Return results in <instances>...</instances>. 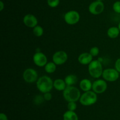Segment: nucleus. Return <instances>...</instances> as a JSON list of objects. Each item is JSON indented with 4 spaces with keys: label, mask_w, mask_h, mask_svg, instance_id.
I'll return each mask as SVG.
<instances>
[{
    "label": "nucleus",
    "mask_w": 120,
    "mask_h": 120,
    "mask_svg": "<svg viewBox=\"0 0 120 120\" xmlns=\"http://www.w3.org/2000/svg\"><path fill=\"white\" fill-rule=\"evenodd\" d=\"M112 9L117 14H120V1H117L112 5Z\"/></svg>",
    "instance_id": "5701e85b"
},
{
    "label": "nucleus",
    "mask_w": 120,
    "mask_h": 120,
    "mask_svg": "<svg viewBox=\"0 0 120 120\" xmlns=\"http://www.w3.org/2000/svg\"><path fill=\"white\" fill-rule=\"evenodd\" d=\"M33 61L36 66L43 67L48 63V58L46 55L42 52H38L33 56Z\"/></svg>",
    "instance_id": "9b49d317"
},
{
    "label": "nucleus",
    "mask_w": 120,
    "mask_h": 120,
    "mask_svg": "<svg viewBox=\"0 0 120 120\" xmlns=\"http://www.w3.org/2000/svg\"><path fill=\"white\" fill-rule=\"evenodd\" d=\"M33 33L34 35L38 37L42 36L43 34V29L41 25H36V27L33 28Z\"/></svg>",
    "instance_id": "aec40b11"
},
{
    "label": "nucleus",
    "mask_w": 120,
    "mask_h": 120,
    "mask_svg": "<svg viewBox=\"0 0 120 120\" xmlns=\"http://www.w3.org/2000/svg\"><path fill=\"white\" fill-rule=\"evenodd\" d=\"M63 120H79L78 116L75 111L68 110L63 114Z\"/></svg>",
    "instance_id": "a211bd4d"
},
{
    "label": "nucleus",
    "mask_w": 120,
    "mask_h": 120,
    "mask_svg": "<svg viewBox=\"0 0 120 120\" xmlns=\"http://www.w3.org/2000/svg\"><path fill=\"white\" fill-rule=\"evenodd\" d=\"M93 56L90 52H83L80 54L78 57V61L82 65H89L93 61Z\"/></svg>",
    "instance_id": "ddd939ff"
},
{
    "label": "nucleus",
    "mask_w": 120,
    "mask_h": 120,
    "mask_svg": "<svg viewBox=\"0 0 120 120\" xmlns=\"http://www.w3.org/2000/svg\"><path fill=\"white\" fill-rule=\"evenodd\" d=\"M23 22L26 27L34 28L38 25V21L35 15L31 14H28L25 15L23 17Z\"/></svg>",
    "instance_id": "f8f14e48"
},
{
    "label": "nucleus",
    "mask_w": 120,
    "mask_h": 120,
    "mask_svg": "<svg viewBox=\"0 0 120 120\" xmlns=\"http://www.w3.org/2000/svg\"><path fill=\"white\" fill-rule=\"evenodd\" d=\"M43 100H44V98H43V96H41V95H38L37 96H36V98H35V101L36 102H38L39 103H42V102L43 101Z\"/></svg>",
    "instance_id": "bb28decb"
},
{
    "label": "nucleus",
    "mask_w": 120,
    "mask_h": 120,
    "mask_svg": "<svg viewBox=\"0 0 120 120\" xmlns=\"http://www.w3.org/2000/svg\"><path fill=\"white\" fill-rule=\"evenodd\" d=\"M23 78L27 83H33L36 82L38 80V72L34 68H27L23 71Z\"/></svg>",
    "instance_id": "0eeeda50"
},
{
    "label": "nucleus",
    "mask_w": 120,
    "mask_h": 120,
    "mask_svg": "<svg viewBox=\"0 0 120 120\" xmlns=\"http://www.w3.org/2000/svg\"><path fill=\"white\" fill-rule=\"evenodd\" d=\"M64 81L67 86H73L78 81L77 76L74 74H69L64 78Z\"/></svg>",
    "instance_id": "f3484780"
},
{
    "label": "nucleus",
    "mask_w": 120,
    "mask_h": 120,
    "mask_svg": "<svg viewBox=\"0 0 120 120\" xmlns=\"http://www.w3.org/2000/svg\"><path fill=\"white\" fill-rule=\"evenodd\" d=\"M120 30L117 27H111L107 30V35L109 38L112 39L116 38L118 36Z\"/></svg>",
    "instance_id": "dca6fc26"
},
{
    "label": "nucleus",
    "mask_w": 120,
    "mask_h": 120,
    "mask_svg": "<svg viewBox=\"0 0 120 120\" xmlns=\"http://www.w3.org/2000/svg\"><path fill=\"white\" fill-rule=\"evenodd\" d=\"M43 98H44V100L46 101H50L52 98V95L51 93L50 92H46L45 94H43Z\"/></svg>",
    "instance_id": "393cba45"
},
{
    "label": "nucleus",
    "mask_w": 120,
    "mask_h": 120,
    "mask_svg": "<svg viewBox=\"0 0 120 120\" xmlns=\"http://www.w3.org/2000/svg\"><path fill=\"white\" fill-rule=\"evenodd\" d=\"M102 76L106 81L114 82L118 80L120 74L115 68H107L103 71Z\"/></svg>",
    "instance_id": "423d86ee"
},
{
    "label": "nucleus",
    "mask_w": 120,
    "mask_h": 120,
    "mask_svg": "<svg viewBox=\"0 0 120 120\" xmlns=\"http://www.w3.org/2000/svg\"><path fill=\"white\" fill-rule=\"evenodd\" d=\"M67 85L64 80L62 79H56L53 81V88L59 91H63L66 89Z\"/></svg>",
    "instance_id": "2eb2a0df"
},
{
    "label": "nucleus",
    "mask_w": 120,
    "mask_h": 120,
    "mask_svg": "<svg viewBox=\"0 0 120 120\" xmlns=\"http://www.w3.org/2000/svg\"><path fill=\"white\" fill-rule=\"evenodd\" d=\"M118 28H119V29L120 30V21L119 22V24H118Z\"/></svg>",
    "instance_id": "c756f323"
},
{
    "label": "nucleus",
    "mask_w": 120,
    "mask_h": 120,
    "mask_svg": "<svg viewBox=\"0 0 120 120\" xmlns=\"http://www.w3.org/2000/svg\"><path fill=\"white\" fill-rule=\"evenodd\" d=\"M104 10V4L103 2L95 1L89 6V11L93 15H99Z\"/></svg>",
    "instance_id": "1a4fd4ad"
},
{
    "label": "nucleus",
    "mask_w": 120,
    "mask_h": 120,
    "mask_svg": "<svg viewBox=\"0 0 120 120\" xmlns=\"http://www.w3.org/2000/svg\"><path fill=\"white\" fill-rule=\"evenodd\" d=\"M36 87L43 94L48 92L53 88V81L49 76L43 75L36 81Z\"/></svg>",
    "instance_id": "f257e3e1"
},
{
    "label": "nucleus",
    "mask_w": 120,
    "mask_h": 120,
    "mask_svg": "<svg viewBox=\"0 0 120 120\" xmlns=\"http://www.w3.org/2000/svg\"><path fill=\"white\" fill-rule=\"evenodd\" d=\"M99 52H100V50H99V48H98V47H93L90 49V52H90V54L94 57V56H97V55H98V54H99Z\"/></svg>",
    "instance_id": "4be33fe9"
},
{
    "label": "nucleus",
    "mask_w": 120,
    "mask_h": 120,
    "mask_svg": "<svg viewBox=\"0 0 120 120\" xmlns=\"http://www.w3.org/2000/svg\"><path fill=\"white\" fill-rule=\"evenodd\" d=\"M88 70L91 76L94 78H98L102 76L103 72V65L98 60H93L88 66Z\"/></svg>",
    "instance_id": "7ed1b4c3"
},
{
    "label": "nucleus",
    "mask_w": 120,
    "mask_h": 120,
    "mask_svg": "<svg viewBox=\"0 0 120 120\" xmlns=\"http://www.w3.org/2000/svg\"><path fill=\"white\" fill-rule=\"evenodd\" d=\"M56 64L53 62H49L46 64L45 66V71L48 74H52V73L55 72L56 70Z\"/></svg>",
    "instance_id": "6ab92c4d"
},
{
    "label": "nucleus",
    "mask_w": 120,
    "mask_h": 120,
    "mask_svg": "<svg viewBox=\"0 0 120 120\" xmlns=\"http://www.w3.org/2000/svg\"><path fill=\"white\" fill-rule=\"evenodd\" d=\"M80 19V15L77 11L71 10L67 12L64 16V20L66 23L73 25L78 23Z\"/></svg>",
    "instance_id": "39448f33"
},
{
    "label": "nucleus",
    "mask_w": 120,
    "mask_h": 120,
    "mask_svg": "<svg viewBox=\"0 0 120 120\" xmlns=\"http://www.w3.org/2000/svg\"><path fill=\"white\" fill-rule=\"evenodd\" d=\"M59 3L60 0H47V4L51 8H56Z\"/></svg>",
    "instance_id": "412c9836"
},
{
    "label": "nucleus",
    "mask_w": 120,
    "mask_h": 120,
    "mask_svg": "<svg viewBox=\"0 0 120 120\" xmlns=\"http://www.w3.org/2000/svg\"><path fill=\"white\" fill-rule=\"evenodd\" d=\"M0 120H8V116H7L5 114L1 112L0 114Z\"/></svg>",
    "instance_id": "cd10ccee"
},
{
    "label": "nucleus",
    "mask_w": 120,
    "mask_h": 120,
    "mask_svg": "<svg viewBox=\"0 0 120 120\" xmlns=\"http://www.w3.org/2000/svg\"><path fill=\"white\" fill-rule=\"evenodd\" d=\"M79 86L80 89L84 92L89 91H91V89H92L93 83L89 79H83L80 82Z\"/></svg>",
    "instance_id": "4468645a"
},
{
    "label": "nucleus",
    "mask_w": 120,
    "mask_h": 120,
    "mask_svg": "<svg viewBox=\"0 0 120 120\" xmlns=\"http://www.w3.org/2000/svg\"><path fill=\"white\" fill-rule=\"evenodd\" d=\"M68 59V54L64 51H56L53 55L52 60L57 65H61L65 63Z\"/></svg>",
    "instance_id": "9d476101"
},
{
    "label": "nucleus",
    "mask_w": 120,
    "mask_h": 120,
    "mask_svg": "<svg viewBox=\"0 0 120 120\" xmlns=\"http://www.w3.org/2000/svg\"><path fill=\"white\" fill-rule=\"evenodd\" d=\"M77 108V104L76 102H69L68 104V110L75 111Z\"/></svg>",
    "instance_id": "b1692460"
},
{
    "label": "nucleus",
    "mask_w": 120,
    "mask_h": 120,
    "mask_svg": "<svg viewBox=\"0 0 120 120\" xmlns=\"http://www.w3.org/2000/svg\"><path fill=\"white\" fill-rule=\"evenodd\" d=\"M63 96L67 102H77L80 98L81 92L77 87L67 86L63 91Z\"/></svg>",
    "instance_id": "f03ea898"
},
{
    "label": "nucleus",
    "mask_w": 120,
    "mask_h": 120,
    "mask_svg": "<svg viewBox=\"0 0 120 120\" xmlns=\"http://www.w3.org/2000/svg\"><path fill=\"white\" fill-rule=\"evenodd\" d=\"M79 101L81 104L83 106L92 105L97 102V95L93 91L84 92L81 95Z\"/></svg>",
    "instance_id": "20e7f679"
},
{
    "label": "nucleus",
    "mask_w": 120,
    "mask_h": 120,
    "mask_svg": "<svg viewBox=\"0 0 120 120\" xmlns=\"http://www.w3.org/2000/svg\"><path fill=\"white\" fill-rule=\"evenodd\" d=\"M4 2H2V1H0V11H2V10L4 9Z\"/></svg>",
    "instance_id": "c85d7f7f"
},
{
    "label": "nucleus",
    "mask_w": 120,
    "mask_h": 120,
    "mask_svg": "<svg viewBox=\"0 0 120 120\" xmlns=\"http://www.w3.org/2000/svg\"><path fill=\"white\" fill-rule=\"evenodd\" d=\"M107 89V84L105 80L98 79L93 82L92 89L97 94L104 93Z\"/></svg>",
    "instance_id": "6e6552de"
},
{
    "label": "nucleus",
    "mask_w": 120,
    "mask_h": 120,
    "mask_svg": "<svg viewBox=\"0 0 120 120\" xmlns=\"http://www.w3.org/2000/svg\"><path fill=\"white\" fill-rule=\"evenodd\" d=\"M96 1H100V2H103V0H96Z\"/></svg>",
    "instance_id": "7c9ffc66"
},
{
    "label": "nucleus",
    "mask_w": 120,
    "mask_h": 120,
    "mask_svg": "<svg viewBox=\"0 0 120 120\" xmlns=\"http://www.w3.org/2000/svg\"><path fill=\"white\" fill-rule=\"evenodd\" d=\"M115 69L120 73V58H118L115 62Z\"/></svg>",
    "instance_id": "a878e982"
}]
</instances>
